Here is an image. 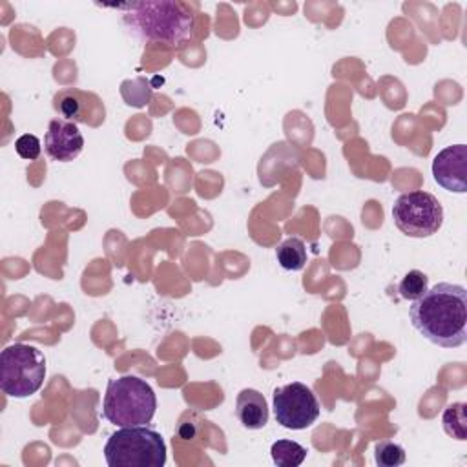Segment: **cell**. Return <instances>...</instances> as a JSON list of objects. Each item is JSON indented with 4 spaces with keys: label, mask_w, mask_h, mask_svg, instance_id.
Segmentation results:
<instances>
[{
    "label": "cell",
    "mask_w": 467,
    "mask_h": 467,
    "mask_svg": "<svg viewBox=\"0 0 467 467\" xmlns=\"http://www.w3.org/2000/svg\"><path fill=\"white\" fill-rule=\"evenodd\" d=\"M412 327L441 348H456L467 341V290L456 283H438L412 301Z\"/></svg>",
    "instance_id": "1"
},
{
    "label": "cell",
    "mask_w": 467,
    "mask_h": 467,
    "mask_svg": "<svg viewBox=\"0 0 467 467\" xmlns=\"http://www.w3.org/2000/svg\"><path fill=\"white\" fill-rule=\"evenodd\" d=\"M104 7L122 11L126 27L148 42L181 44L193 35V15L179 2H130Z\"/></svg>",
    "instance_id": "2"
},
{
    "label": "cell",
    "mask_w": 467,
    "mask_h": 467,
    "mask_svg": "<svg viewBox=\"0 0 467 467\" xmlns=\"http://www.w3.org/2000/svg\"><path fill=\"white\" fill-rule=\"evenodd\" d=\"M157 409V398L148 381L126 374L108 381L102 400V416L115 427L148 425Z\"/></svg>",
    "instance_id": "3"
},
{
    "label": "cell",
    "mask_w": 467,
    "mask_h": 467,
    "mask_svg": "<svg viewBox=\"0 0 467 467\" xmlns=\"http://www.w3.org/2000/svg\"><path fill=\"white\" fill-rule=\"evenodd\" d=\"M104 458L109 467H162L166 443L157 431L146 425L120 427L109 434Z\"/></svg>",
    "instance_id": "4"
},
{
    "label": "cell",
    "mask_w": 467,
    "mask_h": 467,
    "mask_svg": "<svg viewBox=\"0 0 467 467\" xmlns=\"http://www.w3.org/2000/svg\"><path fill=\"white\" fill-rule=\"evenodd\" d=\"M46 378L42 350L27 343H13L0 354V389L11 398H29Z\"/></svg>",
    "instance_id": "5"
},
{
    "label": "cell",
    "mask_w": 467,
    "mask_h": 467,
    "mask_svg": "<svg viewBox=\"0 0 467 467\" xmlns=\"http://www.w3.org/2000/svg\"><path fill=\"white\" fill-rule=\"evenodd\" d=\"M392 219L398 230L409 237H431L441 228L443 208L432 193L412 190L394 201Z\"/></svg>",
    "instance_id": "6"
},
{
    "label": "cell",
    "mask_w": 467,
    "mask_h": 467,
    "mask_svg": "<svg viewBox=\"0 0 467 467\" xmlns=\"http://www.w3.org/2000/svg\"><path fill=\"white\" fill-rule=\"evenodd\" d=\"M272 407L275 420L281 427L301 431L316 423L321 407L310 387L299 381L277 387L272 396Z\"/></svg>",
    "instance_id": "7"
},
{
    "label": "cell",
    "mask_w": 467,
    "mask_h": 467,
    "mask_svg": "<svg viewBox=\"0 0 467 467\" xmlns=\"http://www.w3.org/2000/svg\"><path fill=\"white\" fill-rule=\"evenodd\" d=\"M432 177L447 192H467V146L452 144L438 151L432 161Z\"/></svg>",
    "instance_id": "8"
},
{
    "label": "cell",
    "mask_w": 467,
    "mask_h": 467,
    "mask_svg": "<svg viewBox=\"0 0 467 467\" xmlns=\"http://www.w3.org/2000/svg\"><path fill=\"white\" fill-rule=\"evenodd\" d=\"M84 148V137L73 120L53 119L47 124L44 137V150L49 159L58 162H71L80 155Z\"/></svg>",
    "instance_id": "9"
},
{
    "label": "cell",
    "mask_w": 467,
    "mask_h": 467,
    "mask_svg": "<svg viewBox=\"0 0 467 467\" xmlns=\"http://www.w3.org/2000/svg\"><path fill=\"white\" fill-rule=\"evenodd\" d=\"M235 416L248 431H259L268 423V405L255 389H243L235 400Z\"/></svg>",
    "instance_id": "10"
},
{
    "label": "cell",
    "mask_w": 467,
    "mask_h": 467,
    "mask_svg": "<svg viewBox=\"0 0 467 467\" xmlns=\"http://www.w3.org/2000/svg\"><path fill=\"white\" fill-rule=\"evenodd\" d=\"M275 259L281 268L297 272L306 265V246L299 237H288L277 244Z\"/></svg>",
    "instance_id": "11"
},
{
    "label": "cell",
    "mask_w": 467,
    "mask_h": 467,
    "mask_svg": "<svg viewBox=\"0 0 467 467\" xmlns=\"http://www.w3.org/2000/svg\"><path fill=\"white\" fill-rule=\"evenodd\" d=\"M55 109L66 117V120L73 122H88L86 117V106L82 100V95L75 89H62L60 93L55 95Z\"/></svg>",
    "instance_id": "12"
},
{
    "label": "cell",
    "mask_w": 467,
    "mask_h": 467,
    "mask_svg": "<svg viewBox=\"0 0 467 467\" xmlns=\"http://www.w3.org/2000/svg\"><path fill=\"white\" fill-rule=\"evenodd\" d=\"M270 454L277 467H299L306 458V449L292 440H277L272 443Z\"/></svg>",
    "instance_id": "13"
},
{
    "label": "cell",
    "mask_w": 467,
    "mask_h": 467,
    "mask_svg": "<svg viewBox=\"0 0 467 467\" xmlns=\"http://www.w3.org/2000/svg\"><path fill=\"white\" fill-rule=\"evenodd\" d=\"M467 405L465 403H452L443 410L441 423L449 436L463 441L467 440Z\"/></svg>",
    "instance_id": "14"
},
{
    "label": "cell",
    "mask_w": 467,
    "mask_h": 467,
    "mask_svg": "<svg viewBox=\"0 0 467 467\" xmlns=\"http://www.w3.org/2000/svg\"><path fill=\"white\" fill-rule=\"evenodd\" d=\"M405 449L394 441H378L374 447V460L379 467H400L405 463Z\"/></svg>",
    "instance_id": "15"
},
{
    "label": "cell",
    "mask_w": 467,
    "mask_h": 467,
    "mask_svg": "<svg viewBox=\"0 0 467 467\" xmlns=\"http://www.w3.org/2000/svg\"><path fill=\"white\" fill-rule=\"evenodd\" d=\"M429 288V277L421 270H409L398 285V292L403 299H418Z\"/></svg>",
    "instance_id": "16"
},
{
    "label": "cell",
    "mask_w": 467,
    "mask_h": 467,
    "mask_svg": "<svg viewBox=\"0 0 467 467\" xmlns=\"http://www.w3.org/2000/svg\"><path fill=\"white\" fill-rule=\"evenodd\" d=\"M15 150L16 153L26 159V161H35L38 159L40 155V150H42V144H40V139L33 133H24L20 135L16 140H15Z\"/></svg>",
    "instance_id": "17"
}]
</instances>
